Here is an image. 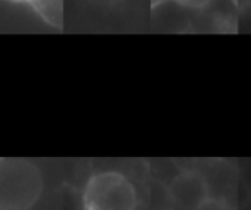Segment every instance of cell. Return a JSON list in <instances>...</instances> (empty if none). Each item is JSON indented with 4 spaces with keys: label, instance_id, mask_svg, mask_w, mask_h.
I'll return each instance as SVG.
<instances>
[{
    "label": "cell",
    "instance_id": "cell-1",
    "mask_svg": "<svg viewBox=\"0 0 251 210\" xmlns=\"http://www.w3.org/2000/svg\"><path fill=\"white\" fill-rule=\"evenodd\" d=\"M43 193V176L34 162L0 158V210H31Z\"/></svg>",
    "mask_w": 251,
    "mask_h": 210
},
{
    "label": "cell",
    "instance_id": "cell-2",
    "mask_svg": "<svg viewBox=\"0 0 251 210\" xmlns=\"http://www.w3.org/2000/svg\"><path fill=\"white\" fill-rule=\"evenodd\" d=\"M139 198L133 183L116 171L93 174L82 191L84 210H135Z\"/></svg>",
    "mask_w": 251,
    "mask_h": 210
},
{
    "label": "cell",
    "instance_id": "cell-3",
    "mask_svg": "<svg viewBox=\"0 0 251 210\" xmlns=\"http://www.w3.org/2000/svg\"><path fill=\"white\" fill-rule=\"evenodd\" d=\"M169 195L179 209L199 210L210 198V186L200 173L185 171L171 181Z\"/></svg>",
    "mask_w": 251,
    "mask_h": 210
},
{
    "label": "cell",
    "instance_id": "cell-4",
    "mask_svg": "<svg viewBox=\"0 0 251 210\" xmlns=\"http://www.w3.org/2000/svg\"><path fill=\"white\" fill-rule=\"evenodd\" d=\"M34 14L48 26L62 29L63 26V0H27Z\"/></svg>",
    "mask_w": 251,
    "mask_h": 210
},
{
    "label": "cell",
    "instance_id": "cell-5",
    "mask_svg": "<svg viewBox=\"0 0 251 210\" xmlns=\"http://www.w3.org/2000/svg\"><path fill=\"white\" fill-rule=\"evenodd\" d=\"M199 210H236L227 200L219 197H210Z\"/></svg>",
    "mask_w": 251,
    "mask_h": 210
},
{
    "label": "cell",
    "instance_id": "cell-6",
    "mask_svg": "<svg viewBox=\"0 0 251 210\" xmlns=\"http://www.w3.org/2000/svg\"><path fill=\"white\" fill-rule=\"evenodd\" d=\"M179 5L188 7V9H203L210 3V0H175Z\"/></svg>",
    "mask_w": 251,
    "mask_h": 210
},
{
    "label": "cell",
    "instance_id": "cell-7",
    "mask_svg": "<svg viewBox=\"0 0 251 210\" xmlns=\"http://www.w3.org/2000/svg\"><path fill=\"white\" fill-rule=\"evenodd\" d=\"M86 2L91 3V5H96V7H108V5L116 3L118 0H86Z\"/></svg>",
    "mask_w": 251,
    "mask_h": 210
},
{
    "label": "cell",
    "instance_id": "cell-8",
    "mask_svg": "<svg viewBox=\"0 0 251 210\" xmlns=\"http://www.w3.org/2000/svg\"><path fill=\"white\" fill-rule=\"evenodd\" d=\"M3 2H9V3H23V2H27V0H3Z\"/></svg>",
    "mask_w": 251,
    "mask_h": 210
},
{
    "label": "cell",
    "instance_id": "cell-9",
    "mask_svg": "<svg viewBox=\"0 0 251 210\" xmlns=\"http://www.w3.org/2000/svg\"><path fill=\"white\" fill-rule=\"evenodd\" d=\"M157 2L161 3V2H164V0H154V5H155V3H157Z\"/></svg>",
    "mask_w": 251,
    "mask_h": 210
}]
</instances>
